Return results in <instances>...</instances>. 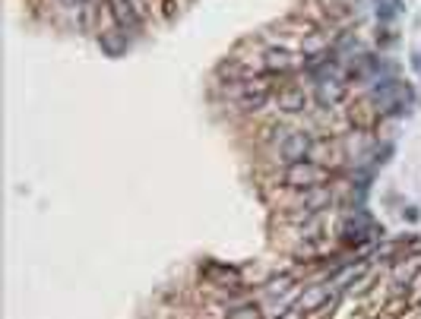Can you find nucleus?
<instances>
[{"instance_id": "1", "label": "nucleus", "mask_w": 421, "mask_h": 319, "mask_svg": "<svg viewBox=\"0 0 421 319\" xmlns=\"http://www.w3.org/2000/svg\"><path fill=\"white\" fill-rule=\"evenodd\" d=\"M326 177V171L323 168H317V164H311V162H295L289 171H285V184L289 187H298V190H314V187L320 184Z\"/></svg>"}, {"instance_id": "2", "label": "nucleus", "mask_w": 421, "mask_h": 319, "mask_svg": "<svg viewBox=\"0 0 421 319\" xmlns=\"http://www.w3.org/2000/svg\"><path fill=\"white\" fill-rule=\"evenodd\" d=\"M108 7L121 29H133V32L139 29V10L133 7V0H108Z\"/></svg>"}, {"instance_id": "3", "label": "nucleus", "mask_w": 421, "mask_h": 319, "mask_svg": "<svg viewBox=\"0 0 421 319\" xmlns=\"http://www.w3.org/2000/svg\"><path fill=\"white\" fill-rule=\"evenodd\" d=\"M307 152H311V139H307L304 133H291L289 143L282 146V158H285L289 164L304 162V155H307Z\"/></svg>"}, {"instance_id": "4", "label": "nucleus", "mask_w": 421, "mask_h": 319, "mask_svg": "<svg viewBox=\"0 0 421 319\" xmlns=\"http://www.w3.org/2000/svg\"><path fill=\"white\" fill-rule=\"evenodd\" d=\"M342 95H346V86H342L339 79H320V86H317V102L320 104H336Z\"/></svg>"}, {"instance_id": "5", "label": "nucleus", "mask_w": 421, "mask_h": 319, "mask_svg": "<svg viewBox=\"0 0 421 319\" xmlns=\"http://www.w3.org/2000/svg\"><path fill=\"white\" fill-rule=\"evenodd\" d=\"M330 300V288H317V291H311L307 297H301V313H314L320 310V306Z\"/></svg>"}, {"instance_id": "6", "label": "nucleus", "mask_w": 421, "mask_h": 319, "mask_svg": "<svg viewBox=\"0 0 421 319\" xmlns=\"http://www.w3.org/2000/svg\"><path fill=\"white\" fill-rule=\"evenodd\" d=\"M266 67L270 70H291L295 67V61H291V54L289 51H270V54H266Z\"/></svg>"}, {"instance_id": "7", "label": "nucleus", "mask_w": 421, "mask_h": 319, "mask_svg": "<svg viewBox=\"0 0 421 319\" xmlns=\"http://www.w3.org/2000/svg\"><path fill=\"white\" fill-rule=\"evenodd\" d=\"M279 108H282V111H301L304 108V95H301V92H282V95H279Z\"/></svg>"}, {"instance_id": "8", "label": "nucleus", "mask_w": 421, "mask_h": 319, "mask_svg": "<svg viewBox=\"0 0 421 319\" xmlns=\"http://www.w3.org/2000/svg\"><path fill=\"white\" fill-rule=\"evenodd\" d=\"M228 319H260V313H257V306H238L228 313Z\"/></svg>"}, {"instance_id": "9", "label": "nucleus", "mask_w": 421, "mask_h": 319, "mask_svg": "<svg viewBox=\"0 0 421 319\" xmlns=\"http://www.w3.org/2000/svg\"><path fill=\"white\" fill-rule=\"evenodd\" d=\"M289 285H291V275H282V279H273L266 291H270V294H285V291H289Z\"/></svg>"}, {"instance_id": "10", "label": "nucleus", "mask_w": 421, "mask_h": 319, "mask_svg": "<svg viewBox=\"0 0 421 319\" xmlns=\"http://www.w3.org/2000/svg\"><path fill=\"white\" fill-rule=\"evenodd\" d=\"M279 319H304V313L301 310H289V313H282Z\"/></svg>"}, {"instance_id": "11", "label": "nucleus", "mask_w": 421, "mask_h": 319, "mask_svg": "<svg viewBox=\"0 0 421 319\" xmlns=\"http://www.w3.org/2000/svg\"><path fill=\"white\" fill-rule=\"evenodd\" d=\"M63 7H79V3H86V0H61Z\"/></svg>"}, {"instance_id": "12", "label": "nucleus", "mask_w": 421, "mask_h": 319, "mask_svg": "<svg viewBox=\"0 0 421 319\" xmlns=\"http://www.w3.org/2000/svg\"><path fill=\"white\" fill-rule=\"evenodd\" d=\"M139 3H143V0H133V7H137V10H139Z\"/></svg>"}]
</instances>
